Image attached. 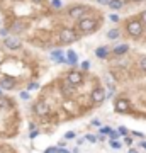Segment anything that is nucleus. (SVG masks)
<instances>
[{"label":"nucleus","mask_w":146,"mask_h":153,"mask_svg":"<svg viewBox=\"0 0 146 153\" xmlns=\"http://www.w3.org/2000/svg\"><path fill=\"white\" fill-rule=\"evenodd\" d=\"M97 2H99V4H102V5H107L110 0H97Z\"/></svg>","instance_id":"obj_32"},{"label":"nucleus","mask_w":146,"mask_h":153,"mask_svg":"<svg viewBox=\"0 0 146 153\" xmlns=\"http://www.w3.org/2000/svg\"><path fill=\"white\" fill-rule=\"evenodd\" d=\"M133 134H134V136H138V138H143V134H141V133H138V131H133Z\"/></svg>","instance_id":"obj_36"},{"label":"nucleus","mask_w":146,"mask_h":153,"mask_svg":"<svg viewBox=\"0 0 146 153\" xmlns=\"http://www.w3.org/2000/svg\"><path fill=\"white\" fill-rule=\"evenodd\" d=\"M85 12H87V9L83 5H75L68 10V16H70L71 19H75V21H80V19L85 17Z\"/></svg>","instance_id":"obj_5"},{"label":"nucleus","mask_w":146,"mask_h":153,"mask_svg":"<svg viewBox=\"0 0 146 153\" xmlns=\"http://www.w3.org/2000/svg\"><path fill=\"white\" fill-rule=\"evenodd\" d=\"M127 49H129L127 44H119V46H116V48H114V55H117V56L126 55V53H127Z\"/></svg>","instance_id":"obj_13"},{"label":"nucleus","mask_w":146,"mask_h":153,"mask_svg":"<svg viewBox=\"0 0 146 153\" xmlns=\"http://www.w3.org/2000/svg\"><path fill=\"white\" fill-rule=\"evenodd\" d=\"M44 153H58V148H53V146H51V148H48Z\"/></svg>","instance_id":"obj_29"},{"label":"nucleus","mask_w":146,"mask_h":153,"mask_svg":"<svg viewBox=\"0 0 146 153\" xmlns=\"http://www.w3.org/2000/svg\"><path fill=\"white\" fill-rule=\"evenodd\" d=\"M66 82L71 83L73 87H75V85H80V83L83 82V75H82L80 71L73 70V71H70V73L66 75Z\"/></svg>","instance_id":"obj_6"},{"label":"nucleus","mask_w":146,"mask_h":153,"mask_svg":"<svg viewBox=\"0 0 146 153\" xmlns=\"http://www.w3.org/2000/svg\"><path fill=\"white\" fill-rule=\"evenodd\" d=\"M73 138H75V133L73 131H70V133H66L65 134V140H73Z\"/></svg>","instance_id":"obj_28"},{"label":"nucleus","mask_w":146,"mask_h":153,"mask_svg":"<svg viewBox=\"0 0 146 153\" xmlns=\"http://www.w3.org/2000/svg\"><path fill=\"white\" fill-rule=\"evenodd\" d=\"M129 153H138V150H136V148H131V150H129Z\"/></svg>","instance_id":"obj_38"},{"label":"nucleus","mask_w":146,"mask_h":153,"mask_svg":"<svg viewBox=\"0 0 146 153\" xmlns=\"http://www.w3.org/2000/svg\"><path fill=\"white\" fill-rule=\"evenodd\" d=\"M119 36H121L119 29H109V31H107V38L109 39H117Z\"/></svg>","instance_id":"obj_19"},{"label":"nucleus","mask_w":146,"mask_h":153,"mask_svg":"<svg viewBox=\"0 0 146 153\" xmlns=\"http://www.w3.org/2000/svg\"><path fill=\"white\" fill-rule=\"evenodd\" d=\"M117 133H119V134H122V136H126V134H127V128H126V126H119Z\"/></svg>","instance_id":"obj_24"},{"label":"nucleus","mask_w":146,"mask_h":153,"mask_svg":"<svg viewBox=\"0 0 146 153\" xmlns=\"http://www.w3.org/2000/svg\"><path fill=\"white\" fill-rule=\"evenodd\" d=\"M83 141H85L83 138H78V140H76V145H83Z\"/></svg>","instance_id":"obj_35"},{"label":"nucleus","mask_w":146,"mask_h":153,"mask_svg":"<svg viewBox=\"0 0 146 153\" xmlns=\"http://www.w3.org/2000/svg\"><path fill=\"white\" fill-rule=\"evenodd\" d=\"M126 31H127V34H129L131 38H139L145 29H143V24L139 22V19H131L126 24Z\"/></svg>","instance_id":"obj_1"},{"label":"nucleus","mask_w":146,"mask_h":153,"mask_svg":"<svg viewBox=\"0 0 146 153\" xmlns=\"http://www.w3.org/2000/svg\"><path fill=\"white\" fill-rule=\"evenodd\" d=\"M76 26L80 29V33H90V31L95 29L97 22L93 21L92 17H83V19H80V21L76 22Z\"/></svg>","instance_id":"obj_3"},{"label":"nucleus","mask_w":146,"mask_h":153,"mask_svg":"<svg viewBox=\"0 0 146 153\" xmlns=\"http://www.w3.org/2000/svg\"><path fill=\"white\" fill-rule=\"evenodd\" d=\"M109 138H110V141H114V140H117V138H119V133L110 131V133H109Z\"/></svg>","instance_id":"obj_27"},{"label":"nucleus","mask_w":146,"mask_h":153,"mask_svg":"<svg viewBox=\"0 0 146 153\" xmlns=\"http://www.w3.org/2000/svg\"><path fill=\"white\" fill-rule=\"evenodd\" d=\"M0 87L5 88V90H10V88L16 87V80L10 78V76H5V78H2V82H0Z\"/></svg>","instance_id":"obj_10"},{"label":"nucleus","mask_w":146,"mask_h":153,"mask_svg":"<svg viewBox=\"0 0 146 153\" xmlns=\"http://www.w3.org/2000/svg\"><path fill=\"white\" fill-rule=\"evenodd\" d=\"M61 90H63V94H65L66 97H71V95H73V92H75V90H73V85H71V83H63V87H61Z\"/></svg>","instance_id":"obj_15"},{"label":"nucleus","mask_w":146,"mask_h":153,"mask_svg":"<svg viewBox=\"0 0 146 153\" xmlns=\"http://www.w3.org/2000/svg\"><path fill=\"white\" fill-rule=\"evenodd\" d=\"M66 63H68V65H76V63H78V58H76L75 51H68V53H66Z\"/></svg>","instance_id":"obj_14"},{"label":"nucleus","mask_w":146,"mask_h":153,"mask_svg":"<svg viewBox=\"0 0 146 153\" xmlns=\"http://www.w3.org/2000/svg\"><path fill=\"white\" fill-rule=\"evenodd\" d=\"M88 66H90L88 61H83V63H82V68H83V70H88Z\"/></svg>","instance_id":"obj_31"},{"label":"nucleus","mask_w":146,"mask_h":153,"mask_svg":"<svg viewBox=\"0 0 146 153\" xmlns=\"http://www.w3.org/2000/svg\"><path fill=\"white\" fill-rule=\"evenodd\" d=\"M4 44H5L7 49H19L22 46V41L19 38H16V36H9V38H5Z\"/></svg>","instance_id":"obj_7"},{"label":"nucleus","mask_w":146,"mask_h":153,"mask_svg":"<svg viewBox=\"0 0 146 153\" xmlns=\"http://www.w3.org/2000/svg\"><path fill=\"white\" fill-rule=\"evenodd\" d=\"M95 55L99 56V58H102V60H105L109 56V51H107V48H104V46H100V48H97L95 49Z\"/></svg>","instance_id":"obj_17"},{"label":"nucleus","mask_w":146,"mask_h":153,"mask_svg":"<svg viewBox=\"0 0 146 153\" xmlns=\"http://www.w3.org/2000/svg\"><path fill=\"white\" fill-rule=\"evenodd\" d=\"M110 131H112L110 126H102V128H100V134H109Z\"/></svg>","instance_id":"obj_21"},{"label":"nucleus","mask_w":146,"mask_h":153,"mask_svg":"<svg viewBox=\"0 0 146 153\" xmlns=\"http://www.w3.org/2000/svg\"><path fill=\"white\" fill-rule=\"evenodd\" d=\"M33 2H36V4H39V2H43V0H33Z\"/></svg>","instance_id":"obj_40"},{"label":"nucleus","mask_w":146,"mask_h":153,"mask_svg":"<svg viewBox=\"0 0 146 153\" xmlns=\"http://www.w3.org/2000/svg\"><path fill=\"white\" fill-rule=\"evenodd\" d=\"M90 99H92V102L95 105H100L107 99V94H105V90H104L102 87H95L92 90V94H90Z\"/></svg>","instance_id":"obj_4"},{"label":"nucleus","mask_w":146,"mask_h":153,"mask_svg":"<svg viewBox=\"0 0 146 153\" xmlns=\"http://www.w3.org/2000/svg\"><path fill=\"white\" fill-rule=\"evenodd\" d=\"M107 5H109V9H112V10H121L122 5H124V2H122V0H110Z\"/></svg>","instance_id":"obj_12"},{"label":"nucleus","mask_w":146,"mask_h":153,"mask_svg":"<svg viewBox=\"0 0 146 153\" xmlns=\"http://www.w3.org/2000/svg\"><path fill=\"white\" fill-rule=\"evenodd\" d=\"M51 4H53V5L56 7V9H60V7H61V2H60V0H53Z\"/></svg>","instance_id":"obj_30"},{"label":"nucleus","mask_w":146,"mask_h":153,"mask_svg":"<svg viewBox=\"0 0 146 153\" xmlns=\"http://www.w3.org/2000/svg\"><path fill=\"white\" fill-rule=\"evenodd\" d=\"M7 105H9V100L4 99V97H0V109H4V107H7Z\"/></svg>","instance_id":"obj_26"},{"label":"nucleus","mask_w":146,"mask_h":153,"mask_svg":"<svg viewBox=\"0 0 146 153\" xmlns=\"http://www.w3.org/2000/svg\"><path fill=\"white\" fill-rule=\"evenodd\" d=\"M10 31L14 34H19V33H22V31H26V22H22V21L14 22V24L10 26Z\"/></svg>","instance_id":"obj_11"},{"label":"nucleus","mask_w":146,"mask_h":153,"mask_svg":"<svg viewBox=\"0 0 146 153\" xmlns=\"http://www.w3.org/2000/svg\"><path fill=\"white\" fill-rule=\"evenodd\" d=\"M63 107L68 109L71 114H75V112H76V104H75V102H71V100H65V105H63Z\"/></svg>","instance_id":"obj_18"},{"label":"nucleus","mask_w":146,"mask_h":153,"mask_svg":"<svg viewBox=\"0 0 146 153\" xmlns=\"http://www.w3.org/2000/svg\"><path fill=\"white\" fill-rule=\"evenodd\" d=\"M138 65H139V68H141V70H143V71L146 73V56H143V58H141Z\"/></svg>","instance_id":"obj_20"},{"label":"nucleus","mask_w":146,"mask_h":153,"mask_svg":"<svg viewBox=\"0 0 146 153\" xmlns=\"http://www.w3.org/2000/svg\"><path fill=\"white\" fill-rule=\"evenodd\" d=\"M34 112L38 116H48V112H49V105L46 104V102H43V100H39V102H36L34 104Z\"/></svg>","instance_id":"obj_9"},{"label":"nucleus","mask_w":146,"mask_h":153,"mask_svg":"<svg viewBox=\"0 0 146 153\" xmlns=\"http://www.w3.org/2000/svg\"><path fill=\"white\" fill-rule=\"evenodd\" d=\"M85 140H87V141H90V143H95V141L99 140V138L95 136V134H87V138H85Z\"/></svg>","instance_id":"obj_23"},{"label":"nucleus","mask_w":146,"mask_h":153,"mask_svg":"<svg viewBox=\"0 0 146 153\" xmlns=\"http://www.w3.org/2000/svg\"><path fill=\"white\" fill-rule=\"evenodd\" d=\"M60 41L63 44H70V43H75L76 39H78V34H76V31H73V29L70 27H65L60 31Z\"/></svg>","instance_id":"obj_2"},{"label":"nucleus","mask_w":146,"mask_h":153,"mask_svg":"<svg viewBox=\"0 0 146 153\" xmlns=\"http://www.w3.org/2000/svg\"><path fill=\"white\" fill-rule=\"evenodd\" d=\"M51 58H53V60H56L58 61V63H65V58H63V53H61V49H56V51H53V53H51Z\"/></svg>","instance_id":"obj_16"},{"label":"nucleus","mask_w":146,"mask_h":153,"mask_svg":"<svg viewBox=\"0 0 146 153\" xmlns=\"http://www.w3.org/2000/svg\"><path fill=\"white\" fill-rule=\"evenodd\" d=\"M110 146H112L114 150H119V148L122 146V143H121V141H117V140H114V141H110Z\"/></svg>","instance_id":"obj_22"},{"label":"nucleus","mask_w":146,"mask_h":153,"mask_svg":"<svg viewBox=\"0 0 146 153\" xmlns=\"http://www.w3.org/2000/svg\"><path fill=\"white\" fill-rule=\"evenodd\" d=\"M0 97H2V90H0Z\"/></svg>","instance_id":"obj_41"},{"label":"nucleus","mask_w":146,"mask_h":153,"mask_svg":"<svg viewBox=\"0 0 146 153\" xmlns=\"http://www.w3.org/2000/svg\"><path fill=\"white\" fill-rule=\"evenodd\" d=\"M38 87V83H31V85H29V90H33V88H36Z\"/></svg>","instance_id":"obj_37"},{"label":"nucleus","mask_w":146,"mask_h":153,"mask_svg":"<svg viewBox=\"0 0 146 153\" xmlns=\"http://www.w3.org/2000/svg\"><path fill=\"white\" fill-rule=\"evenodd\" d=\"M58 153H71V152H68V150H63V148H58Z\"/></svg>","instance_id":"obj_34"},{"label":"nucleus","mask_w":146,"mask_h":153,"mask_svg":"<svg viewBox=\"0 0 146 153\" xmlns=\"http://www.w3.org/2000/svg\"><path fill=\"white\" fill-rule=\"evenodd\" d=\"M139 22H141V24H146V9L139 14Z\"/></svg>","instance_id":"obj_25"},{"label":"nucleus","mask_w":146,"mask_h":153,"mask_svg":"<svg viewBox=\"0 0 146 153\" xmlns=\"http://www.w3.org/2000/svg\"><path fill=\"white\" fill-rule=\"evenodd\" d=\"M109 19H110V21H114V22H117V21H119V17H117V16H110Z\"/></svg>","instance_id":"obj_33"},{"label":"nucleus","mask_w":146,"mask_h":153,"mask_svg":"<svg viewBox=\"0 0 146 153\" xmlns=\"http://www.w3.org/2000/svg\"><path fill=\"white\" fill-rule=\"evenodd\" d=\"M141 146H143V148L146 150V141H143V143H141Z\"/></svg>","instance_id":"obj_39"},{"label":"nucleus","mask_w":146,"mask_h":153,"mask_svg":"<svg viewBox=\"0 0 146 153\" xmlns=\"http://www.w3.org/2000/svg\"><path fill=\"white\" fill-rule=\"evenodd\" d=\"M129 100L127 99H117L116 100V111L121 112V114H126V112H129Z\"/></svg>","instance_id":"obj_8"}]
</instances>
